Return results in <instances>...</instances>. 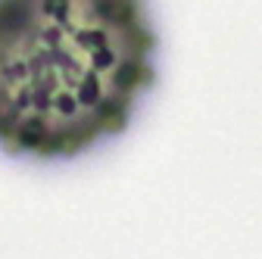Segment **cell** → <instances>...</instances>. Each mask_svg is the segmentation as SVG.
<instances>
[{
  "instance_id": "6da1fadb",
  "label": "cell",
  "mask_w": 262,
  "mask_h": 259,
  "mask_svg": "<svg viewBox=\"0 0 262 259\" xmlns=\"http://www.w3.org/2000/svg\"><path fill=\"white\" fill-rule=\"evenodd\" d=\"M159 78L150 0H0V153L75 163L135 125Z\"/></svg>"
}]
</instances>
